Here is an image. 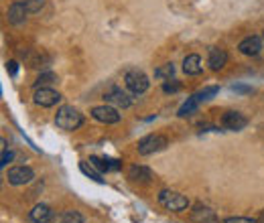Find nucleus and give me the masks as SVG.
<instances>
[{
    "instance_id": "obj_1",
    "label": "nucleus",
    "mask_w": 264,
    "mask_h": 223,
    "mask_svg": "<svg viewBox=\"0 0 264 223\" xmlns=\"http://www.w3.org/2000/svg\"><path fill=\"white\" fill-rule=\"evenodd\" d=\"M55 124H57V128L73 132L83 124V116L73 106H63V108H59V112L55 116Z\"/></svg>"
},
{
    "instance_id": "obj_2",
    "label": "nucleus",
    "mask_w": 264,
    "mask_h": 223,
    "mask_svg": "<svg viewBox=\"0 0 264 223\" xmlns=\"http://www.w3.org/2000/svg\"><path fill=\"white\" fill-rule=\"evenodd\" d=\"M159 203L169 209V211H185L189 207V199L177 191H169V189H163L159 193Z\"/></svg>"
},
{
    "instance_id": "obj_3",
    "label": "nucleus",
    "mask_w": 264,
    "mask_h": 223,
    "mask_svg": "<svg viewBox=\"0 0 264 223\" xmlns=\"http://www.w3.org/2000/svg\"><path fill=\"white\" fill-rule=\"evenodd\" d=\"M167 146V138L161 136V134H149V136H144L140 142H138V154L142 156H149V154H155L159 150H163Z\"/></svg>"
},
{
    "instance_id": "obj_4",
    "label": "nucleus",
    "mask_w": 264,
    "mask_h": 223,
    "mask_svg": "<svg viewBox=\"0 0 264 223\" xmlns=\"http://www.w3.org/2000/svg\"><path fill=\"white\" fill-rule=\"evenodd\" d=\"M124 81H126V87H128L132 93H136V95L144 93L146 89H149V85H151L149 77H146L142 71H128L126 77H124Z\"/></svg>"
},
{
    "instance_id": "obj_5",
    "label": "nucleus",
    "mask_w": 264,
    "mask_h": 223,
    "mask_svg": "<svg viewBox=\"0 0 264 223\" xmlns=\"http://www.w3.org/2000/svg\"><path fill=\"white\" fill-rule=\"evenodd\" d=\"M92 118L102 122V124H118L120 122V114L114 106H96L92 108Z\"/></svg>"
},
{
    "instance_id": "obj_6",
    "label": "nucleus",
    "mask_w": 264,
    "mask_h": 223,
    "mask_svg": "<svg viewBox=\"0 0 264 223\" xmlns=\"http://www.w3.org/2000/svg\"><path fill=\"white\" fill-rule=\"evenodd\" d=\"M35 104L37 106H43V108H51V106H55L57 102H61V93L59 91H55V89H51V87H39L37 91H35Z\"/></svg>"
},
{
    "instance_id": "obj_7",
    "label": "nucleus",
    "mask_w": 264,
    "mask_h": 223,
    "mask_svg": "<svg viewBox=\"0 0 264 223\" xmlns=\"http://www.w3.org/2000/svg\"><path fill=\"white\" fill-rule=\"evenodd\" d=\"M104 100L112 106H118V108H130L132 106V98L126 91H122L120 87H110L104 95Z\"/></svg>"
},
{
    "instance_id": "obj_8",
    "label": "nucleus",
    "mask_w": 264,
    "mask_h": 223,
    "mask_svg": "<svg viewBox=\"0 0 264 223\" xmlns=\"http://www.w3.org/2000/svg\"><path fill=\"white\" fill-rule=\"evenodd\" d=\"M8 183L10 185H14V187H18V185H26V183H31L33 179H35V173H33V169H28V167H12L10 171H8Z\"/></svg>"
},
{
    "instance_id": "obj_9",
    "label": "nucleus",
    "mask_w": 264,
    "mask_h": 223,
    "mask_svg": "<svg viewBox=\"0 0 264 223\" xmlns=\"http://www.w3.org/2000/svg\"><path fill=\"white\" fill-rule=\"evenodd\" d=\"M246 124H248V120H246V116L240 114V112H226V114L222 116V126H224L226 130L238 132V130L246 128Z\"/></svg>"
},
{
    "instance_id": "obj_10",
    "label": "nucleus",
    "mask_w": 264,
    "mask_h": 223,
    "mask_svg": "<svg viewBox=\"0 0 264 223\" xmlns=\"http://www.w3.org/2000/svg\"><path fill=\"white\" fill-rule=\"evenodd\" d=\"M191 221L193 223H218V215L214 209L205 205H195L191 211Z\"/></svg>"
},
{
    "instance_id": "obj_11",
    "label": "nucleus",
    "mask_w": 264,
    "mask_h": 223,
    "mask_svg": "<svg viewBox=\"0 0 264 223\" xmlns=\"http://www.w3.org/2000/svg\"><path fill=\"white\" fill-rule=\"evenodd\" d=\"M208 63H210V67L214 71H220L226 67V63H228V53L220 47H210L208 51Z\"/></svg>"
},
{
    "instance_id": "obj_12",
    "label": "nucleus",
    "mask_w": 264,
    "mask_h": 223,
    "mask_svg": "<svg viewBox=\"0 0 264 223\" xmlns=\"http://www.w3.org/2000/svg\"><path fill=\"white\" fill-rule=\"evenodd\" d=\"M28 217H31V221H33V223H49V221H51V217H53V211H51V207H49V205L39 203V205H35V207L31 209Z\"/></svg>"
},
{
    "instance_id": "obj_13",
    "label": "nucleus",
    "mask_w": 264,
    "mask_h": 223,
    "mask_svg": "<svg viewBox=\"0 0 264 223\" xmlns=\"http://www.w3.org/2000/svg\"><path fill=\"white\" fill-rule=\"evenodd\" d=\"M238 49H240L242 55L254 57V55H258V53L262 51V41H260V37H246V39L238 45Z\"/></svg>"
},
{
    "instance_id": "obj_14",
    "label": "nucleus",
    "mask_w": 264,
    "mask_h": 223,
    "mask_svg": "<svg viewBox=\"0 0 264 223\" xmlns=\"http://www.w3.org/2000/svg\"><path fill=\"white\" fill-rule=\"evenodd\" d=\"M26 12H28V10H26L24 2H14V4H10L8 12H6L8 22H10V24H22L24 18H26Z\"/></svg>"
},
{
    "instance_id": "obj_15",
    "label": "nucleus",
    "mask_w": 264,
    "mask_h": 223,
    "mask_svg": "<svg viewBox=\"0 0 264 223\" xmlns=\"http://www.w3.org/2000/svg\"><path fill=\"white\" fill-rule=\"evenodd\" d=\"M183 71L187 75H199L203 71V65H201V57L199 55H187L183 59Z\"/></svg>"
},
{
    "instance_id": "obj_16",
    "label": "nucleus",
    "mask_w": 264,
    "mask_h": 223,
    "mask_svg": "<svg viewBox=\"0 0 264 223\" xmlns=\"http://www.w3.org/2000/svg\"><path fill=\"white\" fill-rule=\"evenodd\" d=\"M128 179L134 181V183H149V181L153 179V171L146 169V167L134 165V167H130V171H128Z\"/></svg>"
},
{
    "instance_id": "obj_17",
    "label": "nucleus",
    "mask_w": 264,
    "mask_h": 223,
    "mask_svg": "<svg viewBox=\"0 0 264 223\" xmlns=\"http://www.w3.org/2000/svg\"><path fill=\"white\" fill-rule=\"evenodd\" d=\"M90 163H92L96 169L104 171V173H108V171H118V169H120V163H118V161H112V158L92 156V158H90Z\"/></svg>"
},
{
    "instance_id": "obj_18",
    "label": "nucleus",
    "mask_w": 264,
    "mask_h": 223,
    "mask_svg": "<svg viewBox=\"0 0 264 223\" xmlns=\"http://www.w3.org/2000/svg\"><path fill=\"white\" fill-rule=\"evenodd\" d=\"M220 91V87L218 85H210V87H203V89H199L197 93H193V98L201 104V102H205V100H210V98H214V95Z\"/></svg>"
},
{
    "instance_id": "obj_19",
    "label": "nucleus",
    "mask_w": 264,
    "mask_h": 223,
    "mask_svg": "<svg viewBox=\"0 0 264 223\" xmlns=\"http://www.w3.org/2000/svg\"><path fill=\"white\" fill-rule=\"evenodd\" d=\"M197 108H199V102H197V100L193 98V95H191V98H189V100H187V102L179 108V118H187V116H191Z\"/></svg>"
},
{
    "instance_id": "obj_20",
    "label": "nucleus",
    "mask_w": 264,
    "mask_h": 223,
    "mask_svg": "<svg viewBox=\"0 0 264 223\" xmlns=\"http://www.w3.org/2000/svg\"><path fill=\"white\" fill-rule=\"evenodd\" d=\"M79 171H81V173H83L85 177H90V179H94L96 183H100V185L104 183V179H102V175L94 171V165H92V163H90V167H87V163H79Z\"/></svg>"
},
{
    "instance_id": "obj_21",
    "label": "nucleus",
    "mask_w": 264,
    "mask_h": 223,
    "mask_svg": "<svg viewBox=\"0 0 264 223\" xmlns=\"http://www.w3.org/2000/svg\"><path fill=\"white\" fill-rule=\"evenodd\" d=\"M57 81V75L53 73V71H45V73H41L39 77H37V81H35V87L39 89V87H47L49 83H55Z\"/></svg>"
},
{
    "instance_id": "obj_22",
    "label": "nucleus",
    "mask_w": 264,
    "mask_h": 223,
    "mask_svg": "<svg viewBox=\"0 0 264 223\" xmlns=\"http://www.w3.org/2000/svg\"><path fill=\"white\" fill-rule=\"evenodd\" d=\"M173 73H175V65H173V63H167V65H163V67H159L155 71V77H159V79H171Z\"/></svg>"
},
{
    "instance_id": "obj_23",
    "label": "nucleus",
    "mask_w": 264,
    "mask_h": 223,
    "mask_svg": "<svg viewBox=\"0 0 264 223\" xmlns=\"http://www.w3.org/2000/svg\"><path fill=\"white\" fill-rule=\"evenodd\" d=\"M61 223H83V215L79 211H65Z\"/></svg>"
},
{
    "instance_id": "obj_24",
    "label": "nucleus",
    "mask_w": 264,
    "mask_h": 223,
    "mask_svg": "<svg viewBox=\"0 0 264 223\" xmlns=\"http://www.w3.org/2000/svg\"><path fill=\"white\" fill-rule=\"evenodd\" d=\"M181 89V83L177 81V79H167L165 83H163V91L165 93H177Z\"/></svg>"
},
{
    "instance_id": "obj_25",
    "label": "nucleus",
    "mask_w": 264,
    "mask_h": 223,
    "mask_svg": "<svg viewBox=\"0 0 264 223\" xmlns=\"http://www.w3.org/2000/svg\"><path fill=\"white\" fill-rule=\"evenodd\" d=\"M43 4H45V0H24V6H26V10L28 12H39L41 8H43Z\"/></svg>"
},
{
    "instance_id": "obj_26",
    "label": "nucleus",
    "mask_w": 264,
    "mask_h": 223,
    "mask_svg": "<svg viewBox=\"0 0 264 223\" xmlns=\"http://www.w3.org/2000/svg\"><path fill=\"white\" fill-rule=\"evenodd\" d=\"M224 223H258V221L252 217H228L224 219Z\"/></svg>"
},
{
    "instance_id": "obj_27",
    "label": "nucleus",
    "mask_w": 264,
    "mask_h": 223,
    "mask_svg": "<svg viewBox=\"0 0 264 223\" xmlns=\"http://www.w3.org/2000/svg\"><path fill=\"white\" fill-rule=\"evenodd\" d=\"M12 158H14V154H12L10 150H6V148H4V150H2V163H0V167L4 169V167H6V165L12 161Z\"/></svg>"
},
{
    "instance_id": "obj_28",
    "label": "nucleus",
    "mask_w": 264,
    "mask_h": 223,
    "mask_svg": "<svg viewBox=\"0 0 264 223\" xmlns=\"http://www.w3.org/2000/svg\"><path fill=\"white\" fill-rule=\"evenodd\" d=\"M6 69H8L10 75H16V71H18V63H16V61H8V63H6Z\"/></svg>"
},
{
    "instance_id": "obj_29",
    "label": "nucleus",
    "mask_w": 264,
    "mask_h": 223,
    "mask_svg": "<svg viewBox=\"0 0 264 223\" xmlns=\"http://www.w3.org/2000/svg\"><path fill=\"white\" fill-rule=\"evenodd\" d=\"M232 89L234 91H240V93H252V89L250 87H244V85H234Z\"/></svg>"
},
{
    "instance_id": "obj_30",
    "label": "nucleus",
    "mask_w": 264,
    "mask_h": 223,
    "mask_svg": "<svg viewBox=\"0 0 264 223\" xmlns=\"http://www.w3.org/2000/svg\"><path fill=\"white\" fill-rule=\"evenodd\" d=\"M262 221H264V211H262Z\"/></svg>"
}]
</instances>
